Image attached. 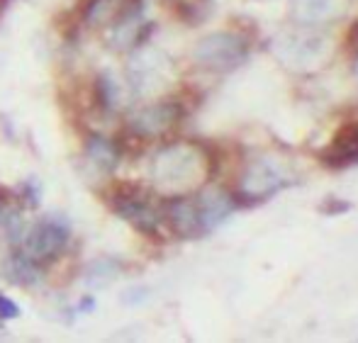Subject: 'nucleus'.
Instances as JSON below:
<instances>
[{
    "label": "nucleus",
    "mask_w": 358,
    "mask_h": 343,
    "mask_svg": "<svg viewBox=\"0 0 358 343\" xmlns=\"http://www.w3.org/2000/svg\"><path fill=\"white\" fill-rule=\"evenodd\" d=\"M213 170V156L198 141H176V144L164 146L151 163L156 185L169 190L171 195L200 188Z\"/></svg>",
    "instance_id": "f257e3e1"
},
{
    "label": "nucleus",
    "mask_w": 358,
    "mask_h": 343,
    "mask_svg": "<svg viewBox=\"0 0 358 343\" xmlns=\"http://www.w3.org/2000/svg\"><path fill=\"white\" fill-rule=\"evenodd\" d=\"M69 241H71V226H69V221L64 217L49 214L42 217L39 221H34L29 229H24V236L17 244V249L22 254H27L34 263L47 268L54 261L62 258Z\"/></svg>",
    "instance_id": "f03ea898"
},
{
    "label": "nucleus",
    "mask_w": 358,
    "mask_h": 343,
    "mask_svg": "<svg viewBox=\"0 0 358 343\" xmlns=\"http://www.w3.org/2000/svg\"><path fill=\"white\" fill-rule=\"evenodd\" d=\"M110 205H113L115 214L127 224H132L139 234L159 236L161 224H164V212H161V205L154 203L149 190H144L142 185L122 183L113 193Z\"/></svg>",
    "instance_id": "7ed1b4c3"
},
{
    "label": "nucleus",
    "mask_w": 358,
    "mask_h": 343,
    "mask_svg": "<svg viewBox=\"0 0 358 343\" xmlns=\"http://www.w3.org/2000/svg\"><path fill=\"white\" fill-rule=\"evenodd\" d=\"M249 57V44L241 34L234 32H215L205 37L195 47V61L198 66L213 71V73H229L239 68Z\"/></svg>",
    "instance_id": "20e7f679"
},
{
    "label": "nucleus",
    "mask_w": 358,
    "mask_h": 343,
    "mask_svg": "<svg viewBox=\"0 0 358 343\" xmlns=\"http://www.w3.org/2000/svg\"><path fill=\"white\" fill-rule=\"evenodd\" d=\"M295 180H290L285 175V170L280 166H275L273 161L268 159H259L246 168L244 173V183H241L239 193H231L236 200V207L246 205V207H254L264 200L273 198V193L283 188H290Z\"/></svg>",
    "instance_id": "39448f33"
},
{
    "label": "nucleus",
    "mask_w": 358,
    "mask_h": 343,
    "mask_svg": "<svg viewBox=\"0 0 358 343\" xmlns=\"http://www.w3.org/2000/svg\"><path fill=\"white\" fill-rule=\"evenodd\" d=\"M185 117V108L178 100H159L137 110L129 119V132L139 139H159L171 134Z\"/></svg>",
    "instance_id": "423d86ee"
},
{
    "label": "nucleus",
    "mask_w": 358,
    "mask_h": 343,
    "mask_svg": "<svg viewBox=\"0 0 358 343\" xmlns=\"http://www.w3.org/2000/svg\"><path fill=\"white\" fill-rule=\"evenodd\" d=\"M144 13L142 0H85L80 20L85 27H117L129 20H139Z\"/></svg>",
    "instance_id": "0eeeda50"
},
{
    "label": "nucleus",
    "mask_w": 358,
    "mask_h": 343,
    "mask_svg": "<svg viewBox=\"0 0 358 343\" xmlns=\"http://www.w3.org/2000/svg\"><path fill=\"white\" fill-rule=\"evenodd\" d=\"M161 212H164V219L169 221L171 231L176 236H180V239H200V236H205V226L203 219H200L195 195L193 198L188 193L169 195L161 203Z\"/></svg>",
    "instance_id": "6e6552de"
},
{
    "label": "nucleus",
    "mask_w": 358,
    "mask_h": 343,
    "mask_svg": "<svg viewBox=\"0 0 358 343\" xmlns=\"http://www.w3.org/2000/svg\"><path fill=\"white\" fill-rule=\"evenodd\" d=\"M195 203H198V212H200V219H203L205 234H210L213 229H217V226L236 210L234 195L227 193V190H222V188L198 190Z\"/></svg>",
    "instance_id": "1a4fd4ad"
},
{
    "label": "nucleus",
    "mask_w": 358,
    "mask_h": 343,
    "mask_svg": "<svg viewBox=\"0 0 358 343\" xmlns=\"http://www.w3.org/2000/svg\"><path fill=\"white\" fill-rule=\"evenodd\" d=\"M320 161L327 168H349L358 163V122L346 124L336 132L334 141L320 154Z\"/></svg>",
    "instance_id": "9d476101"
},
{
    "label": "nucleus",
    "mask_w": 358,
    "mask_h": 343,
    "mask_svg": "<svg viewBox=\"0 0 358 343\" xmlns=\"http://www.w3.org/2000/svg\"><path fill=\"white\" fill-rule=\"evenodd\" d=\"M44 268L39 263H34L27 254L22 251H13L8 254L3 261H0V277L10 285H17V287H32L42 280Z\"/></svg>",
    "instance_id": "9b49d317"
},
{
    "label": "nucleus",
    "mask_w": 358,
    "mask_h": 343,
    "mask_svg": "<svg viewBox=\"0 0 358 343\" xmlns=\"http://www.w3.org/2000/svg\"><path fill=\"white\" fill-rule=\"evenodd\" d=\"M85 159L100 173H115V168L122 161V146H120V141L108 139L105 134L90 132L85 137Z\"/></svg>",
    "instance_id": "f8f14e48"
},
{
    "label": "nucleus",
    "mask_w": 358,
    "mask_h": 343,
    "mask_svg": "<svg viewBox=\"0 0 358 343\" xmlns=\"http://www.w3.org/2000/svg\"><path fill=\"white\" fill-rule=\"evenodd\" d=\"M344 3L341 0H295L292 3V15L297 22H329L336 15H341Z\"/></svg>",
    "instance_id": "ddd939ff"
},
{
    "label": "nucleus",
    "mask_w": 358,
    "mask_h": 343,
    "mask_svg": "<svg viewBox=\"0 0 358 343\" xmlns=\"http://www.w3.org/2000/svg\"><path fill=\"white\" fill-rule=\"evenodd\" d=\"M283 52H278V57L287 59V61H310V59H320L324 44L317 42V37H285L280 39Z\"/></svg>",
    "instance_id": "4468645a"
},
{
    "label": "nucleus",
    "mask_w": 358,
    "mask_h": 343,
    "mask_svg": "<svg viewBox=\"0 0 358 343\" xmlns=\"http://www.w3.org/2000/svg\"><path fill=\"white\" fill-rule=\"evenodd\" d=\"M120 270H122V263H120L117 258H110V256L98 258L85 270V285L95 287V290H98V287H108L110 282L120 275Z\"/></svg>",
    "instance_id": "2eb2a0df"
},
{
    "label": "nucleus",
    "mask_w": 358,
    "mask_h": 343,
    "mask_svg": "<svg viewBox=\"0 0 358 343\" xmlns=\"http://www.w3.org/2000/svg\"><path fill=\"white\" fill-rule=\"evenodd\" d=\"M93 93H95V103L103 112H113L115 105H117V83L110 73H98L95 75V85H93Z\"/></svg>",
    "instance_id": "dca6fc26"
},
{
    "label": "nucleus",
    "mask_w": 358,
    "mask_h": 343,
    "mask_svg": "<svg viewBox=\"0 0 358 343\" xmlns=\"http://www.w3.org/2000/svg\"><path fill=\"white\" fill-rule=\"evenodd\" d=\"M20 200H22L27 207H39L42 203V188H39L37 178H27L22 185H20Z\"/></svg>",
    "instance_id": "f3484780"
},
{
    "label": "nucleus",
    "mask_w": 358,
    "mask_h": 343,
    "mask_svg": "<svg viewBox=\"0 0 358 343\" xmlns=\"http://www.w3.org/2000/svg\"><path fill=\"white\" fill-rule=\"evenodd\" d=\"M20 316V307L15 305L10 297L0 295V321H8V319H17Z\"/></svg>",
    "instance_id": "a211bd4d"
},
{
    "label": "nucleus",
    "mask_w": 358,
    "mask_h": 343,
    "mask_svg": "<svg viewBox=\"0 0 358 343\" xmlns=\"http://www.w3.org/2000/svg\"><path fill=\"white\" fill-rule=\"evenodd\" d=\"M349 203H344V200H329V203H324L322 205V212H324V214H344L346 210H349Z\"/></svg>",
    "instance_id": "6ab92c4d"
},
{
    "label": "nucleus",
    "mask_w": 358,
    "mask_h": 343,
    "mask_svg": "<svg viewBox=\"0 0 358 343\" xmlns=\"http://www.w3.org/2000/svg\"><path fill=\"white\" fill-rule=\"evenodd\" d=\"M13 207H10V200H8V193H5L3 188H0V226H5V221L10 219V214H13Z\"/></svg>",
    "instance_id": "aec40b11"
},
{
    "label": "nucleus",
    "mask_w": 358,
    "mask_h": 343,
    "mask_svg": "<svg viewBox=\"0 0 358 343\" xmlns=\"http://www.w3.org/2000/svg\"><path fill=\"white\" fill-rule=\"evenodd\" d=\"M95 309V300L90 295H85L83 300L78 302V312H83V314H88V312Z\"/></svg>",
    "instance_id": "412c9836"
},
{
    "label": "nucleus",
    "mask_w": 358,
    "mask_h": 343,
    "mask_svg": "<svg viewBox=\"0 0 358 343\" xmlns=\"http://www.w3.org/2000/svg\"><path fill=\"white\" fill-rule=\"evenodd\" d=\"M10 5V0H0V10H5Z\"/></svg>",
    "instance_id": "4be33fe9"
},
{
    "label": "nucleus",
    "mask_w": 358,
    "mask_h": 343,
    "mask_svg": "<svg viewBox=\"0 0 358 343\" xmlns=\"http://www.w3.org/2000/svg\"><path fill=\"white\" fill-rule=\"evenodd\" d=\"M356 75H358V64H356Z\"/></svg>",
    "instance_id": "5701e85b"
}]
</instances>
